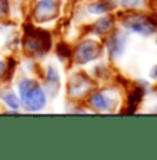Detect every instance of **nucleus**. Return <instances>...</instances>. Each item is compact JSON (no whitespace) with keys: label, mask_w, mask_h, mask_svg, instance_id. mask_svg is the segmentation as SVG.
Returning a JSON list of instances; mask_svg holds the SVG:
<instances>
[{"label":"nucleus","mask_w":157,"mask_h":160,"mask_svg":"<svg viewBox=\"0 0 157 160\" xmlns=\"http://www.w3.org/2000/svg\"><path fill=\"white\" fill-rule=\"evenodd\" d=\"M21 92H22V98L25 99V102L28 103V107H31V109H38L45 102L42 92L31 81H25L21 85Z\"/></svg>","instance_id":"obj_1"},{"label":"nucleus","mask_w":157,"mask_h":160,"mask_svg":"<svg viewBox=\"0 0 157 160\" xmlns=\"http://www.w3.org/2000/svg\"><path fill=\"white\" fill-rule=\"evenodd\" d=\"M89 48H91V42H86V43L81 46V49L78 50V58L81 57L79 61H88L93 57H97V54H99L97 49H91L89 50Z\"/></svg>","instance_id":"obj_2"},{"label":"nucleus","mask_w":157,"mask_h":160,"mask_svg":"<svg viewBox=\"0 0 157 160\" xmlns=\"http://www.w3.org/2000/svg\"><path fill=\"white\" fill-rule=\"evenodd\" d=\"M54 10H56V4H54L53 0H43L41 4L38 6V14L39 15H45L49 14V17H53Z\"/></svg>","instance_id":"obj_3"},{"label":"nucleus","mask_w":157,"mask_h":160,"mask_svg":"<svg viewBox=\"0 0 157 160\" xmlns=\"http://www.w3.org/2000/svg\"><path fill=\"white\" fill-rule=\"evenodd\" d=\"M4 99H6V102L10 104V106H14V107L18 106V100H17V98H15L13 93H10L8 96H4Z\"/></svg>","instance_id":"obj_4"}]
</instances>
